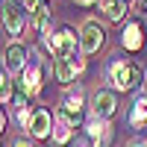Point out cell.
<instances>
[{
  "mask_svg": "<svg viewBox=\"0 0 147 147\" xmlns=\"http://www.w3.org/2000/svg\"><path fill=\"white\" fill-rule=\"evenodd\" d=\"M44 44H47V50L53 53V59H71V56H77L80 35L74 32L71 27H62L59 32H47L44 35Z\"/></svg>",
  "mask_w": 147,
  "mask_h": 147,
  "instance_id": "1",
  "label": "cell"
},
{
  "mask_svg": "<svg viewBox=\"0 0 147 147\" xmlns=\"http://www.w3.org/2000/svg\"><path fill=\"white\" fill-rule=\"evenodd\" d=\"M109 80H112L115 88L129 91V88H136V85L141 82V68L132 65V62H115L112 68H109Z\"/></svg>",
  "mask_w": 147,
  "mask_h": 147,
  "instance_id": "2",
  "label": "cell"
},
{
  "mask_svg": "<svg viewBox=\"0 0 147 147\" xmlns=\"http://www.w3.org/2000/svg\"><path fill=\"white\" fill-rule=\"evenodd\" d=\"M24 24H27V12H24L18 3H3V27L9 35H21L24 32Z\"/></svg>",
  "mask_w": 147,
  "mask_h": 147,
  "instance_id": "3",
  "label": "cell"
},
{
  "mask_svg": "<svg viewBox=\"0 0 147 147\" xmlns=\"http://www.w3.org/2000/svg\"><path fill=\"white\" fill-rule=\"evenodd\" d=\"M103 30H100V24L97 21H88L82 27V32H80V50L82 53H97L100 50V44H103Z\"/></svg>",
  "mask_w": 147,
  "mask_h": 147,
  "instance_id": "4",
  "label": "cell"
},
{
  "mask_svg": "<svg viewBox=\"0 0 147 147\" xmlns=\"http://www.w3.org/2000/svg\"><path fill=\"white\" fill-rule=\"evenodd\" d=\"M82 71V59L80 56H71V59H53V74H56V80L59 82H71L77 74Z\"/></svg>",
  "mask_w": 147,
  "mask_h": 147,
  "instance_id": "5",
  "label": "cell"
},
{
  "mask_svg": "<svg viewBox=\"0 0 147 147\" xmlns=\"http://www.w3.org/2000/svg\"><path fill=\"white\" fill-rule=\"evenodd\" d=\"M59 118L68 121L71 127H77L80 121H82V97L80 94H71L62 100V109H59Z\"/></svg>",
  "mask_w": 147,
  "mask_h": 147,
  "instance_id": "6",
  "label": "cell"
},
{
  "mask_svg": "<svg viewBox=\"0 0 147 147\" xmlns=\"http://www.w3.org/2000/svg\"><path fill=\"white\" fill-rule=\"evenodd\" d=\"M3 68L6 71H24L27 68V47L24 44H9L3 53Z\"/></svg>",
  "mask_w": 147,
  "mask_h": 147,
  "instance_id": "7",
  "label": "cell"
},
{
  "mask_svg": "<svg viewBox=\"0 0 147 147\" xmlns=\"http://www.w3.org/2000/svg\"><path fill=\"white\" fill-rule=\"evenodd\" d=\"M41 80H44V71H41V65L32 59V62L24 68V80H21V82H24V91H27V94H38Z\"/></svg>",
  "mask_w": 147,
  "mask_h": 147,
  "instance_id": "8",
  "label": "cell"
},
{
  "mask_svg": "<svg viewBox=\"0 0 147 147\" xmlns=\"http://www.w3.org/2000/svg\"><path fill=\"white\" fill-rule=\"evenodd\" d=\"M50 129H53L50 112H47V109H35V112H32V121H30V132H32L35 138H44Z\"/></svg>",
  "mask_w": 147,
  "mask_h": 147,
  "instance_id": "9",
  "label": "cell"
},
{
  "mask_svg": "<svg viewBox=\"0 0 147 147\" xmlns=\"http://www.w3.org/2000/svg\"><path fill=\"white\" fill-rule=\"evenodd\" d=\"M91 103H94L97 118H112V115H115V106H118V100H115L112 91H97Z\"/></svg>",
  "mask_w": 147,
  "mask_h": 147,
  "instance_id": "10",
  "label": "cell"
},
{
  "mask_svg": "<svg viewBox=\"0 0 147 147\" xmlns=\"http://www.w3.org/2000/svg\"><path fill=\"white\" fill-rule=\"evenodd\" d=\"M124 47L129 53H138L141 47H144V38H141V24H127V30H124Z\"/></svg>",
  "mask_w": 147,
  "mask_h": 147,
  "instance_id": "11",
  "label": "cell"
},
{
  "mask_svg": "<svg viewBox=\"0 0 147 147\" xmlns=\"http://www.w3.org/2000/svg\"><path fill=\"white\" fill-rule=\"evenodd\" d=\"M47 21H50V6H47V0H38L30 9V24L35 30H47Z\"/></svg>",
  "mask_w": 147,
  "mask_h": 147,
  "instance_id": "12",
  "label": "cell"
},
{
  "mask_svg": "<svg viewBox=\"0 0 147 147\" xmlns=\"http://www.w3.org/2000/svg\"><path fill=\"white\" fill-rule=\"evenodd\" d=\"M100 9L109 21H124L127 15V0H100Z\"/></svg>",
  "mask_w": 147,
  "mask_h": 147,
  "instance_id": "13",
  "label": "cell"
},
{
  "mask_svg": "<svg viewBox=\"0 0 147 147\" xmlns=\"http://www.w3.org/2000/svg\"><path fill=\"white\" fill-rule=\"evenodd\" d=\"M129 124H132V127L147 124V97L136 100V106H132V112H129Z\"/></svg>",
  "mask_w": 147,
  "mask_h": 147,
  "instance_id": "14",
  "label": "cell"
},
{
  "mask_svg": "<svg viewBox=\"0 0 147 147\" xmlns=\"http://www.w3.org/2000/svg\"><path fill=\"white\" fill-rule=\"evenodd\" d=\"M68 138H71V124L59 118V121H56V127H53V141H56V144H65Z\"/></svg>",
  "mask_w": 147,
  "mask_h": 147,
  "instance_id": "15",
  "label": "cell"
},
{
  "mask_svg": "<svg viewBox=\"0 0 147 147\" xmlns=\"http://www.w3.org/2000/svg\"><path fill=\"white\" fill-rule=\"evenodd\" d=\"M88 136H91L94 141L106 138V136H109V124H106V121H91V124H88Z\"/></svg>",
  "mask_w": 147,
  "mask_h": 147,
  "instance_id": "16",
  "label": "cell"
},
{
  "mask_svg": "<svg viewBox=\"0 0 147 147\" xmlns=\"http://www.w3.org/2000/svg\"><path fill=\"white\" fill-rule=\"evenodd\" d=\"M0 82H3V85H0V100H3V103H9L15 94H12V80L6 77V68H3V77H0Z\"/></svg>",
  "mask_w": 147,
  "mask_h": 147,
  "instance_id": "17",
  "label": "cell"
},
{
  "mask_svg": "<svg viewBox=\"0 0 147 147\" xmlns=\"http://www.w3.org/2000/svg\"><path fill=\"white\" fill-rule=\"evenodd\" d=\"M15 147H32V144H30L27 138H18V141H15Z\"/></svg>",
  "mask_w": 147,
  "mask_h": 147,
  "instance_id": "18",
  "label": "cell"
},
{
  "mask_svg": "<svg viewBox=\"0 0 147 147\" xmlns=\"http://www.w3.org/2000/svg\"><path fill=\"white\" fill-rule=\"evenodd\" d=\"M77 3H82V6H88V3H94V0H77Z\"/></svg>",
  "mask_w": 147,
  "mask_h": 147,
  "instance_id": "19",
  "label": "cell"
},
{
  "mask_svg": "<svg viewBox=\"0 0 147 147\" xmlns=\"http://www.w3.org/2000/svg\"><path fill=\"white\" fill-rule=\"evenodd\" d=\"M138 6H141V9H147V0H141V3H138Z\"/></svg>",
  "mask_w": 147,
  "mask_h": 147,
  "instance_id": "20",
  "label": "cell"
},
{
  "mask_svg": "<svg viewBox=\"0 0 147 147\" xmlns=\"http://www.w3.org/2000/svg\"><path fill=\"white\" fill-rule=\"evenodd\" d=\"M132 147H141V144H132Z\"/></svg>",
  "mask_w": 147,
  "mask_h": 147,
  "instance_id": "21",
  "label": "cell"
}]
</instances>
